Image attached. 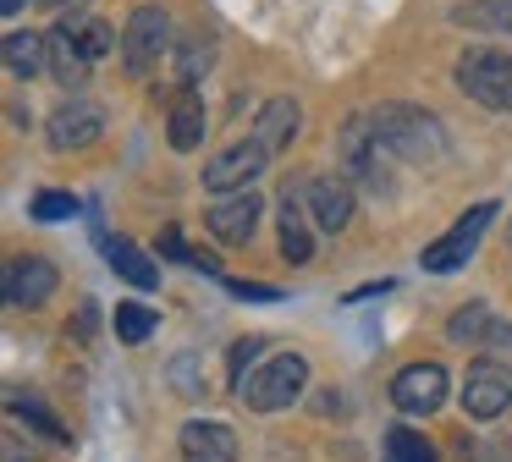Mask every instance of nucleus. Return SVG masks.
<instances>
[{
  "label": "nucleus",
  "instance_id": "1",
  "mask_svg": "<svg viewBox=\"0 0 512 462\" xmlns=\"http://www.w3.org/2000/svg\"><path fill=\"white\" fill-rule=\"evenodd\" d=\"M375 127H380V138L397 149V160L430 165V160H441V154H446V132H441V121H435L424 105H380L375 110Z\"/></svg>",
  "mask_w": 512,
  "mask_h": 462
},
{
  "label": "nucleus",
  "instance_id": "31",
  "mask_svg": "<svg viewBox=\"0 0 512 462\" xmlns=\"http://www.w3.org/2000/svg\"><path fill=\"white\" fill-rule=\"evenodd\" d=\"M226 292L243 297V303H281V292H276V286H265V281H226Z\"/></svg>",
  "mask_w": 512,
  "mask_h": 462
},
{
  "label": "nucleus",
  "instance_id": "14",
  "mask_svg": "<svg viewBox=\"0 0 512 462\" xmlns=\"http://www.w3.org/2000/svg\"><path fill=\"white\" fill-rule=\"evenodd\" d=\"M303 204H309V215L320 231H342L347 220H353V187L336 182V176H314V182L303 187Z\"/></svg>",
  "mask_w": 512,
  "mask_h": 462
},
{
  "label": "nucleus",
  "instance_id": "3",
  "mask_svg": "<svg viewBox=\"0 0 512 462\" xmlns=\"http://www.w3.org/2000/svg\"><path fill=\"white\" fill-rule=\"evenodd\" d=\"M303 385H309V363H303L298 352H281V358L248 369V380L237 385V396H243L254 413H281V407H292L303 396Z\"/></svg>",
  "mask_w": 512,
  "mask_h": 462
},
{
  "label": "nucleus",
  "instance_id": "24",
  "mask_svg": "<svg viewBox=\"0 0 512 462\" xmlns=\"http://www.w3.org/2000/svg\"><path fill=\"white\" fill-rule=\"evenodd\" d=\"M61 28L78 39V50L89 55V61H100V55H111L116 44H122V39H116V28H111V22H100V17H67Z\"/></svg>",
  "mask_w": 512,
  "mask_h": 462
},
{
  "label": "nucleus",
  "instance_id": "7",
  "mask_svg": "<svg viewBox=\"0 0 512 462\" xmlns=\"http://www.w3.org/2000/svg\"><path fill=\"white\" fill-rule=\"evenodd\" d=\"M105 132V110L94 105V99H61L56 110H50V121H45V138H50V149H89L94 138Z\"/></svg>",
  "mask_w": 512,
  "mask_h": 462
},
{
  "label": "nucleus",
  "instance_id": "6",
  "mask_svg": "<svg viewBox=\"0 0 512 462\" xmlns=\"http://www.w3.org/2000/svg\"><path fill=\"white\" fill-rule=\"evenodd\" d=\"M490 220H496V198L474 204L452 231H446V237H435L430 248H424V270H430V275H446V270H457V264H468V259H474V248H479V237L490 231Z\"/></svg>",
  "mask_w": 512,
  "mask_h": 462
},
{
  "label": "nucleus",
  "instance_id": "15",
  "mask_svg": "<svg viewBox=\"0 0 512 462\" xmlns=\"http://www.w3.org/2000/svg\"><path fill=\"white\" fill-rule=\"evenodd\" d=\"M56 286H61V270L50 259H39V253L34 259H12V270H6V297H12V303L39 308Z\"/></svg>",
  "mask_w": 512,
  "mask_h": 462
},
{
  "label": "nucleus",
  "instance_id": "9",
  "mask_svg": "<svg viewBox=\"0 0 512 462\" xmlns=\"http://www.w3.org/2000/svg\"><path fill=\"white\" fill-rule=\"evenodd\" d=\"M265 165H270V149L259 138L232 143L221 160L204 165V187H210V193H237V187H254V176L265 171Z\"/></svg>",
  "mask_w": 512,
  "mask_h": 462
},
{
  "label": "nucleus",
  "instance_id": "32",
  "mask_svg": "<svg viewBox=\"0 0 512 462\" xmlns=\"http://www.w3.org/2000/svg\"><path fill=\"white\" fill-rule=\"evenodd\" d=\"M67 330H78V341H94V303H83L78 308V325H67Z\"/></svg>",
  "mask_w": 512,
  "mask_h": 462
},
{
  "label": "nucleus",
  "instance_id": "23",
  "mask_svg": "<svg viewBox=\"0 0 512 462\" xmlns=\"http://www.w3.org/2000/svg\"><path fill=\"white\" fill-rule=\"evenodd\" d=\"M490 330H496V314H490L485 303H468V308H457V314L446 319V336H452L457 347H485Z\"/></svg>",
  "mask_w": 512,
  "mask_h": 462
},
{
  "label": "nucleus",
  "instance_id": "30",
  "mask_svg": "<svg viewBox=\"0 0 512 462\" xmlns=\"http://www.w3.org/2000/svg\"><path fill=\"white\" fill-rule=\"evenodd\" d=\"M259 352H265V336H243V341L232 347V380H237V385L248 380V369H254Z\"/></svg>",
  "mask_w": 512,
  "mask_h": 462
},
{
  "label": "nucleus",
  "instance_id": "29",
  "mask_svg": "<svg viewBox=\"0 0 512 462\" xmlns=\"http://www.w3.org/2000/svg\"><path fill=\"white\" fill-rule=\"evenodd\" d=\"M78 215V198L61 193V187H50V193L34 198V220H72Z\"/></svg>",
  "mask_w": 512,
  "mask_h": 462
},
{
  "label": "nucleus",
  "instance_id": "20",
  "mask_svg": "<svg viewBox=\"0 0 512 462\" xmlns=\"http://www.w3.org/2000/svg\"><path fill=\"white\" fill-rule=\"evenodd\" d=\"M452 22L468 33H512V0H463L452 6Z\"/></svg>",
  "mask_w": 512,
  "mask_h": 462
},
{
  "label": "nucleus",
  "instance_id": "4",
  "mask_svg": "<svg viewBox=\"0 0 512 462\" xmlns=\"http://www.w3.org/2000/svg\"><path fill=\"white\" fill-rule=\"evenodd\" d=\"M457 88L485 110H512V55L490 50V44L463 50V61H457Z\"/></svg>",
  "mask_w": 512,
  "mask_h": 462
},
{
  "label": "nucleus",
  "instance_id": "28",
  "mask_svg": "<svg viewBox=\"0 0 512 462\" xmlns=\"http://www.w3.org/2000/svg\"><path fill=\"white\" fill-rule=\"evenodd\" d=\"M171 385H177L182 396H204V363L193 358V352H182V358H171Z\"/></svg>",
  "mask_w": 512,
  "mask_h": 462
},
{
  "label": "nucleus",
  "instance_id": "2",
  "mask_svg": "<svg viewBox=\"0 0 512 462\" xmlns=\"http://www.w3.org/2000/svg\"><path fill=\"white\" fill-rule=\"evenodd\" d=\"M391 143L380 138V127H375V110H358V116H347V127H342V165H347V176L353 182H364L369 193H386L391 187V176H386V160H391Z\"/></svg>",
  "mask_w": 512,
  "mask_h": 462
},
{
  "label": "nucleus",
  "instance_id": "25",
  "mask_svg": "<svg viewBox=\"0 0 512 462\" xmlns=\"http://www.w3.org/2000/svg\"><path fill=\"white\" fill-rule=\"evenodd\" d=\"M386 462H435V446L419 429L397 424V429H386Z\"/></svg>",
  "mask_w": 512,
  "mask_h": 462
},
{
  "label": "nucleus",
  "instance_id": "19",
  "mask_svg": "<svg viewBox=\"0 0 512 462\" xmlns=\"http://www.w3.org/2000/svg\"><path fill=\"white\" fill-rule=\"evenodd\" d=\"M89 66L94 61L78 50V39H72L67 28L50 33V77H56L61 88H83V83H89Z\"/></svg>",
  "mask_w": 512,
  "mask_h": 462
},
{
  "label": "nucleus",
  "instance_id": "12",
  "mask_svg": "<svg viewBox=\"0 0 512 462\" xmlns=\"http://www.w3.org/2000/svg\"><path fill=\"white\" fill-rule=\"evenodd\" d=\"M182 462H237V435L221 418H188L177 435Z\"/></svg>",
  "mask_w": 512,
  "mask_h": 462
},
{
  "label": "nucleus",
  "instance_id": "13",
  "mask_svg": "<svg viewBox=\"0 0 512 462\" xmlns=\"http://www.w3.org/2000/svg\"><path fill=\"white\" fill-rule=\"evenodd\" d=\"M0 61H6V72H12L17 83H34V77L50 72V39L34 28H12L6 44H0Z\"/></svg>",
  "mask_w": 512,
  "mask_h": 462
},
{
  "label": "nucleus",
  "instance_id": "11",
  "mask_svg": "<svg viewBox=\"0 0 512 462\" xmlns=\"http://www.w3.org/2000/svg\"><path fill=\"white\" fill-rule=\"evenodd\" d=\"M391 402L402 407V413H435V407L446 402V369L441 363H408V369H397V380H391Z\"/></svg>",
  "mask_w": 512,
  "mask_h": 462
},
{
  "label": "nucleus",
  "instance_id": "5",
  "mask_svg": "<svg viewBox=\"0 0 512 462\" xmlns=\"http://www.w3.org/2000/svg\"><path fill=\"white\" fill-rule=\"evenodd\" d=\"M171 44H177V28H171L166 6H138L133 17H127V28H122V61H127V72L149 77L171 55Z\"/></svg>",
  "mask_w": 512,
  "mask_h": 462
},
{
  "label": "nucleus",
  "instance_id": "17",
  "mask_svg": "<svg viewBox=\"0 0 512 462\" xmlns=\"http://www.w3.org/2000/svg\"><path fill=\"white\" fill-rule=\"evenodd\" d=\"M309 204L303 198H281V259L287 264H309L314 259V237H309Z\"/></svg>",
  "mask_w": 512,
  "mask_h": 462
},
{
  "label": "nucleus",
  "instance_id": "34",
  "mask_svg": "<svg viewBox=\"0 0 512 462\" xmlns=\"http://www.w3.org/2000/svg\"><path fill=\"white\" fill-rule=\"evenodd\" d=\"M39 6H50V11H72V6H89V0H39Z\"/></svg>",
  "mask_w": 512,
  "mask_h": 462
},
{
  "label": "nucleus",
  "instance_id": "16",
  "mask_svg": "<svg viewBox=\"0 0 512 462\" xmlns=\"http://www.w3.org/2000/svg\"><path fill=\"white\" fill-rule=\"evenodd\" d=\"M298 127H303V110H298V99L276 94V99H265V110H259V132H254V138L265 143L270 154H276V149H287V143L298 138Z\"/></svg>",
  "mask_w": 512,
  "mask_h": 462
},
{
  "label": "nucleus",
  "instance_id": "22",
  "mask_svg": "<svg viewBox=\"0 0 512 462\" xmlns=\"http://www.w3.org/2000/svg\"><path fill=\"white\" fill-rule=\"evenodd\" d=\"M210 61H215V39H210L204 28H188V33L177 39V77L193 88L204 72H210Z\"/></svg>",
  "mask_w": 512,
  "mask_h": 462
},
{
  "label": "nucleus",
  "instance_id": "33",
  "mask_svg": "<svg viewBox=\"0 0 512 462\" xmlns=\"http://www.w3.org/2000/svg\"><path fill=\"white\" fill-rule=\"evenodd\" d=\"M485 462H512V440H490V446H485Z\"/></svg>",
  "mask_w": 512,
  "mask_h": 462
},
{
  "label": "nucleus",
  "instance_id": "21",
  "mask_svg": "<svg viewBox=\"0 0 512 462\" xmlns=\"http://www.w3.org/2000/svg\"><path fill=\"white\" fill-rule=\"evenodd\" d=\"M166 132H171V149H182V154H188V149H199V143H204V99L193 94V88L177 99V105H171Z\"/></svg>",
  "mask_w": 512,
  "mask_h": 462
},
{
  "label": "nucleus",
  "instance_id": "8",
  "mask_svg": "<svg viewBox=\"0 0 512 462\" xmlns=\"http://www.w3.org/2000/svg\"><path fill=\"white\" fill-rule=\"evenodd\" d=\"M512 407V369L479 358L463 380V413L468 418H501Z\"/></svg>",
  "mask_w": 512,
  "mask_h": 462
},
{
  "label": "nucleus",
  "instance_id": "35",
  "mask_svg": "<svg viewBox=\"0 0 512 462\" xmlns=\"http://www.w3.org/2000/svg\"><path fill=\"white\" fill-rule=\"evenodd\" d=\"M23 6H28V0H0V17H17Z\"/></svg>",
  "mask_w": 512,
  "mask_h": 462
},
{
  "label": "nucleus",
  "instance_id": "26",
  "mask_svg": "<svg viewBox=\"0 0 512 462\" xmlns=\"http://www.w3.org/2000/svg\"><path fill=\"white\" fill-rule=\"evenodd\" d=\"M155 308H144V303H122L116 308V336L127 341V347H144L149 336H155Z\"/></svg>",
  "mask_w": 512,
  "mask_h": 462
},
{
  "label": "nucleus",
  "instance_id": "10",
  "mask_svg": "<svg viewBox=\"0 0 512 462\" xmlns=\"http://www.w3.org/2000/svg\"><path fill=\"white\" fill-rule=\"evenodd\" d=\"M259 215H265V198L254 193V187H237V193H221V204H210V231L221 242H232V248H243L248 237L259 231Z\"/></svg>",
  "mask_w": 512,
  "mask_h": 462
},
{
  "label": "nucleus",
  "instance_id": "27",
  "mask_svg": "<svg viewBox=\"0 0 512 462\" xmlns=\"http://www.w3.org/2000/svg\"><path fill=\"white\" fill-rule=\"evenodd\" d=\"M6 407H12V418H34V424H39V429H45V435H50V440H72V429H67V424H61V418H56V413H50V407H45V402H34V396H23V391H12V396H6Z\"/></svg>",
  "mask_w": 512,
  "mask_h": 462
},
{
  "label": "nucleus",
  "instance_id": "18",
  "mask_svg": "<svg viewBox=\"0 0 512 462\" xmlns=\"http://www.w3.org/2000/svg\"><path fill=\"white\" fill-rule=\"evenodd\" d=\"M105 264H111L116 275H122L127 286H138V292H149V286H160V270H155V259H149L138 242H127V237H111L105 242Z\"/></svg>",
  "mask_w": 512,
  "mask_h": 462
}]
</instances>
